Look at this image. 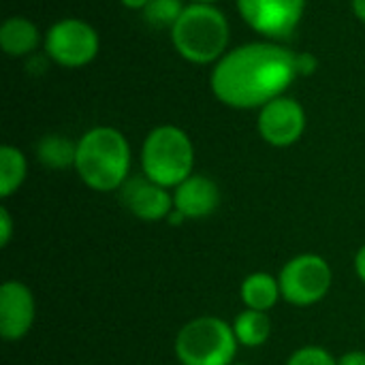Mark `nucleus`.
Wrapping results in <instances>:
<instances>
[{"label": "nucleus", "instance_id": "12", "mask_svg": "<svg viewBox=\"0 0 365 365\" xmlns=\"http://www.w3.org/2000/svg\"><path fill=\"white\" fill-rule=\"evenodd\" d=\"M220 188L207 175L192 173L188 180L173 188V210H178L186 220H201L212 216L220 207Z\"/></svg>", "mask_w": 365, "mask_h": 365}, {"label": "nucleus", "instance_id": "1", "mask_svg": "<svg viewBox=\"0 0 365 365\" xmlns=\"http://www.w3.org/2000/svg\"><path fill=\"white\" fill-rule=\"evenodd\" d=\"M295 77V51L276 43H248L216 62L212 92L233 109H257L282 96Z\"/></svg>", "mask_w": 365, "mask_h": 365}, {"label": "nucleus", "instance_id": "13", "mask_svg": "<svg viewBox=\"0 0 365 365\" xmlns=\"http://www.w3.org/2000/svg\"><path fill=\"white\" fill-rule=\"evenodd\" d=\"M240 297H242V304L250 310H259V312L274 310L278 306V302L282 299L278 276H272L267 272L248 274L242 280Z\"/></svg>", "mask_w": 365, "mask_h": 365}, {"label": "nucleus", "instance_id": "22", "mask_svg": "<svg viewBox=\"0 0 365 365\" xmlns=\"http://www.w3.org/2000/svg\"><path fill=\"white\" fill-rule=\"evenodd\" d=\"M338 365H365V351H349V353H344L338 359Z\"/></svg>", "mask_w": 365, "mask_h": 365}, {"label": "nucleus", "instance_id": "14", "mask_svg": "<svg viewBox=\"0 0 365 365\" xmlns=\"http://www.w3.org/2000/svg\"><path fill=\"white\" fill-rule=\"evenodd\" d=\"M231 325H233L240 346H244V349H259V346L267 344L272 338V331H274L269 312H259V310H250V308H244L233 319Z\"/></svg>", "mask_w": 365, "mask_h": 365}, {"label": "nucleus", "instance_id": "29", "mask_svg": "<svg viewBox=\"0 0 365 365\" xmlns=\"http://www.w3.org/2000/svg\"><path fill=\"white\" fill-rule=\"evenodd\" d=\"M364 323H365V317H364Z\"/></svg>", "mask_w": 365, "mask_h": 365}, {"label": "nucleus", "instance_id": "25", "mask_svg": "<svg viewBox=\"0 0 365 365\" xmlns=\"http://www.w3.org/2000/svg\"><path fill=\"white\" fill-rule=\"evenodd\" d=\"M120 2L128 9H145L150 4V0H120Z\"/></svg>", "mask_w": 365, "mask_h": 365}, {"label": "nucleus", "instance_id": "18", "mask_svg": "<svg viewBox=\"0 0 365 365\" xmlns=\"http://www.w3.org/2000/svg\"><path fill=\"white\" fill-rule=\"evenodd\" d=\"M184 9L182 0H150L143 9V19L154 28H173Z\"/></svg>", "mask_w": 365, "mask_h": 365}, {"label": "nucleus", "instance_id": "15", "mask_svg": "<svg viewBox=\"0 0 365 365\" xmlns=\"http://www.w3.org/2000/svg\"><path fill=\"white\" fill-rule=\"evenodd\" d=\"M0 45L13 58L28 56L38 45V28L26 17H9L0 28Z\"/></svg>", "mask_w": 365, "mask_h": 365}, {"label": "nucleus", "instance_id": "5", "mask_svg": "<svg viewBox=\"0 0 365 365\" xmlns=\"http://www.w3.org/2000/svg\"><path fill=\"white\" fill-rule=\"evenodd\" d=\"M173 349L182 365H233L240 342L231 323L205 314L178 331Z\"/></svg>", "mask_w": 365, "mask_h": 365}, {"label": "nucleus", "instance_id": "9", "mask_svg": "<svg viewBox=\"0 0 365 365\" xmlns=\"http://www.w3.org/2000/svg\"><path fill=\"white\" fill-rule=\"evenodd\" d=\"M257 128L263 141H267L269 145L289 148L297 143L306 130V111L295 98L278 96L261 107Z\"/></svg>", "mask_w": 365, "mask_h": 365}, {"label": "nucleus", "instance_id": "16", "mask_svg": "<svg viewBox=\"0 0 365 365\" xmlns=\"http://www.w3.org/2000/svg\"><path fill=\"white\" fill-rule=\"evenodd\" d=\"M36 158L43 167L62 171L68 167H75L77 158V141H71L64 135H45L36 143Z\"/></svg>", "mask_w": 365, "mask_h": 365}, {"label": "nucleus", "instance_id": "7", "mask_svg": "<svg viewBox=\"0 0 365 365\" xmlns=\"http://www.w3.org/2000/svg\"><path fill=\"white\" fill-rule=\"evenodd\" d=\"M45 51L56 64L66 68H79L96 58L98 34L90 24L68 17L47 30Z\"/></svg>", "mask_w": 365, "mask_h": 365}, {"label": "nucleus", "instance_id": "17", "mask_svg": "<svg viewBox=\"0 0 365 365\" xmlns=\"http://www.w3.org/2000/svg\"><path fill=\"white\" fill-rule=\"evenodd\" d=\"M28 175V160L21 150L13 145L0 148V197L9 199L15 195Z\"/></svg>", "mask_w": 365, "mask_h": 365}, {"label": "nucleus", "instance_id": "20", "mask_svg": "<svg viewBox=\"0 0 365 365\" xmlns=\"http://www.w3.org/2000/svg\"><path fill=\"white\" fill-rule=\"evenodd\" d=\"M15 229H13V218L6 210V205L0 207V246L6 248L11 244V237H13Z\"/></svg>", "mask_w": 365, "mask_h": 365}, {"label": "nucleus", "instance_id": "28", "mask_svg": "<svg viewBox=\"0 0 365 365\" xmlns=\"http://www.w3.org/2000/svg\"><path fill=\"white\" fill-rule=\"evenodd\" d=\"M233 365H246V364H237V361H235V364H233Z\"/></svg>", "mask_w": 365, "mask_h": 365}, {"label": "nucleus", "instance_id": "8", "mask_svg": "<svg viewBox=\"0 0 365 365\" xmlns=\"http://www.w3.org/2000/svg\"><path fill=\"white\" fill-rule=\"evenodd\" d=\"M244 21L265 38H287L299 26L306 0H237Z\"/></svg>", "mask_w": 365, "mask_h": 365}, {"label": "nucleus", "instance_id": "24", "mask_svg": "<svg viewBox=\"0 0 365 365\" xmlns=\"http://www.w3.org/2000/svg\"><path fill=\"white\" fill-rule=\"evenodd\" d=\"M167 222H169L171 227H180L182 222H186V218H184V216H182V214H180L178 210H173V212H171V214L167 216Z\"/></svg>", "mask_w": 365, "mask_h": 365}, {"label": "nucleus", "instance_id": "2", "mask_svg": "<svg viewBox=\"0 0 365 365\" xmlns=\"http://www.w3.org/2000/svg\"><path fill=\"white\" fill-rule=\"evenodd\" d=\"M75 171L96 192L120 190L130 178V145L113 126H94L77 141Z\"/></svg>", "mask_w": 365, "mask_h": 365}, {"label": "nucleus", "instance_id": "23", "mask_svg": "<svg viewBox=\"0 0 365 365\" xmlns=\"http://www.w3.org/2000/svg\"><path fill=\"white\" fill-rule=\"evenodd\" d=\"M353 265H355V274H357V278H359V280L365 284V244L364 246H359V250H357V255H355Z\"/></svg>", "mask_w": 365, "mask_h": 365}, {"label": "nucleus", "instance_id": "27", "mask_svg": "<svg viewBox=\"0 0 365 365\" xmlns=\"http://www.w3.org/2000/svg\"><path fill=\"white\" fill-rule=\"evenodd\" d=\"M192 2H205V4H214V2H218V0H192Z\"/></svg>", "mask_w": 365, "mask_h": 365}, {"label": "nucleus", "instance_id": "19", "mask_svg": "<svg viewBox=\"0 0 365 365\" xmlns=\"http://www.w3.org/2000/svg\"><path fill=\"white\" fill-rule=\"evenodd\" d=\"M284 365H338V359L325 346L308 344L293 351Z\"/></svg>", "mask_w": 365, "mask_h": 365}, {"label": "nucleus", "instance_id": "21", "mask_svg": "<svg viewBox=\"0 0 365 365\" xmlns=\"http://www.w3.org/2000/svg\"><path fill=\"white\" fill-rule=\"evenodd\" d=\"M295 66H297V75H312L319 66L317 58L312 53H295Z\"/></svg>", "mask_w": 365, "mask_h": 365}, {"label": "nucleus", "instance_id": "11", "mask_svg": "<svg viewBox=\"0 0 365 365\" xmlns=\"http://www.w3.org/2000/svg\"><path fill=\"white\" fill-rule=\"evenodd\" d=\"M36 319L34 293L19 280H6L0 287V336L6 342L24 340Z\"/></svg>", "mask_w": 365, "mask_h": 365}, {"label": "nucleus", "instance_id": "26", "mask_svg": "<svg viewBox=\"0 0 365 365\" xmlns=\"http://www.w3.org/2000/svg\"><path fill=\"white\" fill-rule=\"evenodd\" d=\"M353 11L361 21H365V0H353Z\"/></svg>", "mask_w": 365, "mask_h": 365}, {"label": "nucleus", "instance_id": "4", "mask_svg": "<svg viewBox=\"0 0 365 365\" xmlns=\"http://www.w3.org/2000/svg\"><path fill=\"white\" fill-rule=\"evenodd\" d=\"M141 169L152 182L175 188L192 175L195 148L180 126H156L148 133L141 148Z\"/></svg>", "mask_w": 365, "mask_h": 365}, {"label": "nucleus", "instance_id": "10", "mask_svg": "<svg viewBox=\"0 0 365 365\" xmlns=\"http://www.w3.org/2000/svg\"><path fill=\"white\" fill-rule=\"evenodd\" d=\"M118 192H120V203L126 207V212L139 220L158 222V220H167V216L173 212V192L152 182L143 173L128 178Z\"/></svg>", "mask_w": 365, "mask_h": 365}, {"label": "nucleus", "instance_id": "6", "mask_svg": "<svg viewBox=\"0 0 365 365\" xmlns=\"http://www.w3.org/2000/svg\"><path fill=\"white\" fill-rule=\"evenodd\" d=\"M282 299L295 308H310L321 304L334 284V272L325 257L314 252H304L289 259L280 274Z\"/></svg>", "mask_w": 365, "mask_h": 365}, {"label": "nucleus", "instance_id": "3", "mask_svg": "<svg viewBox=\"0 0 365 365\" xmlns=\"http://www.w3.org/2000/svg\"><path fill=\"white\" fill-rule=\"evenodd\" d=\"M171 41L178 53L192 64H212L225 56L229 45V21L214 4H188L175 26Z\"/></svg>", "mask_w": 365, "mask_h": 365}]
</instances>
